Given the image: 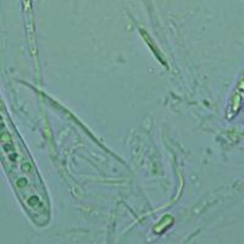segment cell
Segmentation results:
<instances>
[{"mask_svg":"<svg viewBox=\"0 0 244 244\" xmlns=\"http://www.w3.org/2000/svg\"><path fill=\"white\" fill-rule=\"evenodd\" d=\"M28 205H31L33 209H38V208H43V204L40 203V200L37 198V197H31L28 200H27Z\"/></svg>","mask_w":244,"mask_h":244,"instance_id":"cell-1","label":"cell"},{"mask_svg":"<svg viewBox=\"0 0 244 244\" xmlns=\"http://www.w3.org/2000/svg\"><path fill=\"white\" fill-rule=\"evenodd\" d=\"M16 184H17V187H20V188L26 187V186H27V179H26V178H20V179L16 182Z\"/></svg>","mask_w":244,"mask_h":244,"instance_id":"cell-2","label":"cell"},{"mask_svg":"<svg viewBox=\"0 0 244 244\" xmlns=\"http://www.w3.org/2000/svg\"><path fill=\"white\" fill-rule=\"evenodd\" d=\"M22 168H23V170H26V168H27V170H31V165L28 163H23V165H22Z\"/></svg>","mask_w":244,"mask_h":244,"instance_id":"cell-3","label":"cell"},{"mask_svg":"<svg viewBox=\"0 0 244 244\" xmlns=\"http://www.w3.org/2000/svg\"><path fill=\"white\" fill-rule=\"evenodd\" d=\"M2 128H4V122H2V118L0 116V131H2Z\"/></svg>","mask_w":244,"mask_h":244,"instance_id":"cell-4","label":"cell"}]
</instances>
